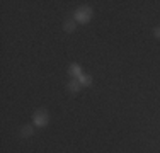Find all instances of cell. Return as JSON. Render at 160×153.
Masks as SVG:
<instances>
[{"instance_id":"6da1fadb","label":"cell","mask_w":160,"mask_h":153,"mask_svg":"<svg viewBox=\"0 0 160 153\" xmlns=\"http://www.w3.org/2000/svg\"><path fill=\"white\" fill-rule=\"evenodd\" d=\"M92 15H94L92 9H90V7H87V5H83V7H78V9L75 10L73 21L78 22V24H89L90 19H92Z\"/></svg>"},{"instance_id":"7a4b0ae2","label":"cell","mask_w":160,"mask_h":153,"mask_svg":"<svg viewBox=\"0 0 160 153\" xmlns=\"http://www.w3.org/2000/svg\"><path fill=\"white\" fill-rule=\"evenodd\" d=\"M32 119H34V126L44 128V126L49 122V114H48V111H44V109H38L36 112H34Z\"/></svg>"},{"instance_id":"3957f363","label":"cell","mask_w":160,"mask_h":153,"mask_svg":"<svg viewBox=\"0 0 160 153\" xmlns=\"http://www.w3.org/2000/svg\"><path fill=\"white\" fill-rule=\"evenodd\" d=\"M68 73L72 76H75V78H78L80 75H82V67H80L78 63H72L70 65V70H68Z\"/></svg>"},{"instance_id":"277c9868","label":"cell","mask_w":160,"mask_h":153,"mask_svg":"<svg viewBox=\"0 0 160 153\" xmlns=\"http://www.w3.org/2000/svg\"><path fill=\"white\" fill-rule=\"evenodd\" d=\"M67 89H68V92H72V94H77V92L80 90V82L78 80H72V82L67 85Z\"/></svg>"},{"instance_id":"5b68a950","label":"cell","mask_w":160,"mask_h":153,"mask_svg":"<svg viewBox=\"0 0 160 153\" xmlns=\"http://www.w3.org/2000/svg\"><path fill=\"white\" fill-rule=\"evenodd\" d=\"M75 27H77V22L72 19V21H65V24H63V29L67 31V32H73Z\"/></svg>"},{"instance_id":"8992f818","label":"cell","mask_w":160,"mask_h":153,"mask_svg":"<svg viewBox=\"0 0 160 153\" xmlns=\"http://www.w3.org/2000/svg\"><path fill=\"white\" fill-rule=\"evenodd\" d=\"M32 133H34V128L32 126H22V129H21V136H24V138H29V136H32Z\"/></svg>"},{"instance_id":"52a82bcc","label":"cell","mask_w":160,"mask_h":153,"mask_svg":"<svg viewBox=\"0 0 160 153\" xmlns=\"http://www.w3.org/2000/svg\"><path fill=\"white\" fill-rule=\"evenodd\" d=\"M78 82H80V85H85V87H89V85H92V78H90L89 75H80L78 76Z\"/></svg>"},{"instance_id":"ba28073f","label":"cell","mask_w":160,"mask_h":153,"mask_svg":"<svg viewBox=\"0 0 160 153\" xmlns=\"http://www.w3.org/2000/svg\"><path fill=\"white\" fill-rule=\"evenodd\" d=\"M153 36L155 37H160V26H157V27L153 29Z\"/></svg>"}]
</instances>
